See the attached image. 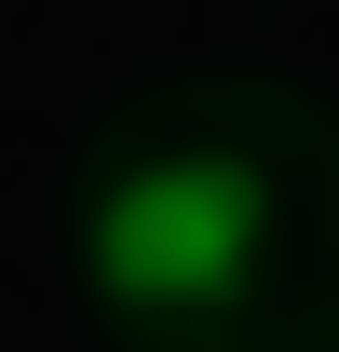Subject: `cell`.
Listing matches in <instances>:
<instances>
[{"label":"cell","mask_w":339,"mask_h":352,"mask_svg":"<svg viewBox=\"0 0 339 352\" xmlns=\"http://www.w3.org/2000/svg\"><path fill=\"white\" fill-rule=\"evenodd\" d=\"M258 258V176L245 163H136L109 204H95V285L123 311H190V298H231Z\"/></svg>","instance_id":"1"}]
</instances>
